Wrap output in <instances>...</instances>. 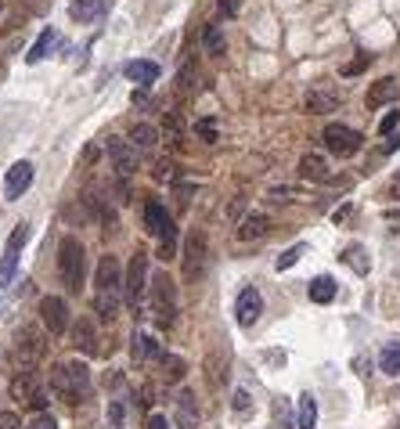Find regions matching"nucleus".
I'll return each mask as SVG.
<instances>
[{
	"instance_id": "obj_47",
	"label": "nucleus",
	"mask_w": 400,
	"mask_h": 429,
	"mask_svg": "<svg viewBox=\"0 0 400 429\" xmlns=\"http://www.w3.org/2000/svg\"><path fill=\"white\" fill-rule=\"evenodd\" d=\"M134 105H137V109H148V105H152V97H148V90H144V87L134 94Z\"/></svg>"
},
{
	"instance_id": "obj_1",
	"label": "nucleus",
	"mask_w": 400,
	"mask_h": 429,
	"mask_svg": "<svg viewBox=\"0 0 400 429\" xmlns=\"http://www.w3.org/2000/svg\"><path fill=\"white\" fill-rule=\"evenodd\" d=\"M51 386L58 390L65 401L80 404L90 393V371H87L83 361H65V364H58V368L51 371Z\"/></svg>"
},
{
	"instance_id": "obj_49",
	"label": "nucleus",
	"mask_w": 400,
	"mask_h": 429,
	"mask_svg": "<svg viewBox=\"0 0 400 429\" xmlns=\"http://www.w3.org/2000/svg\"><path fill=\"white\" fill-rule=\"evenodd\" d=\"M396 148H400V134H389L386 144H382V152H396Z\"/></svg>"
},
{
	"instance_id": "obj_9",
	"label": "nucleus",
	"mask_w": 400,
	"mask_h": 429,
	"mask_svg": "<svg viewBox=\"0 0 400 429\" xmlns=\"http://www.w3.org/2000/svg\"><path fill=\"white\" fill-rule=\"evenodd\" d=\"M11 393H15V401H22V404H26V408H33V411H43V408H47V393L40 390V383H36V375H33V371L15 375Z\"/></svg>"
},
{
	"instance_id": "obj_50",
	"label": "nucleus",
	"mask_w": 400,
	"mask_h": 429,
	"mask_svg": "<svg viewBox=\"0 0 400 429\" xmlns=\"http://www.w3.org/2000/svg\"><path fill=\"white\" fill-rule=\"evenodd\" d=\"M98 155H101V152H98L94 144H90V148H83V163H98Z\"/></svg>"
},
{
	"instance_id": "obj_28",
	"label": "nucleus",
	"mask_w": 400,
	"mask_h": 429,
	"mask_svg": "<svg viewBox=\"0 0 400 429\" xmlns=\"http://www.w3.org/2000/svg\"><path fill=\"white\" fill-rule=\"evenodd\" d=\"M335 292H339V285H335L332 275H321V278L310 282V300H314V303H332Z\"/></svg>"
},
{
	"instance_id": "obj_15",
	"label": "nucleus",
	"mask_w": 400,
	"mask_h": 429,
	"mask_svg": "<svg viewBox=\"0 0 400 429\" xmlns=\"http://www.w3.org/2000/svg\"><path fill=\"white\" fill-rule=\"evenodd\" d=\"M108 11H112V0H73L69 4L73 22H94V18H105Z\"/></svg>"
},
{
	"instance_id": "obj_5",
	"label": "nucleus",
	"mask_w": 400,
	"mask_h": 429,
	"mask_svg": "<svg viewBox=\"0 0 400 429\" xmlns=\"http://www.w3.org/2000/svg\"><path fill=\"white\" fill-rule=\"evenodd\" d=\"M152 314L162 329L174 325V282H169V275H152Z\"/></svg>"
},
{
	"instance_id": "obj_8",
	"label": "nucleus",
	"mask_w": 400,
	"mask_h": 429,
	"mask_svg": "<svg viewBox=\"0 0 400 429\" xmlns=\"http://www.w3.org/2000/svg\"><path fill=\"white\" fill-rule=\"evenodd\" d=\"M29 242V224H19L15 231H11V238H8V249H4V256H0V285H8L11 278H15V267H19V253H22V245Z\"/></svg>"
},
{
	"instance_id": "obj_36",
	"label": "nucleus",
	"mask_w": 400,
	"mask_h": 429,
	"mask_svg": "<svg viewBox=\"0 0 400 429\" xmlns=\"http://www.w3.org/2000/svg\"><path fill=\"white\" fill-rule=\"evenodd\" d=\"M274 422H278V429H296V422H289V401L285 397L274 401Z\"/></svg>"
},
{
	"instance_id": "obj_23",
	"label": "nucleus",
	"mask_w": 400,
	"mask_h": 429,
	"mask_svg": "<svg viewBox=\"0 0 400 429\" xmlns=\"http://www.w3.org/2000/svg\"><path fill=\"white\" fill-rule=\"evenodd\" d=\"M267 217H260V213H253V217H246L238 228H235V238L238 242H256V238H263L267 235Z\"/></svg>"
},
{
	"instance_id": "obj_21",
	"label": "nucleus",
	"mask_w": 400,
	"mask_h": 429,
	"mask_svg": "<svg viewBox=\"0 0 400 429\" xmlns=\"http://www.w3.org/2000/svg\"><path fill=\"white\" fill-rule=\"evenodd\" d=\"M177 429H199V404L191 390L177 397Z\"/></svg>"
},
{
	"instance_id": "obj_48",
	"label": "nucleus",
	"mask_w": 400,
	"mask_h": 429,
	"mask_svg": "<svg viewBox=\"0 0 400 429\" xmlns=\"http://www.w3.org/2000/svg\"><path fill=\"white\" fill-rule=\"evenodd\" d=\"M148 429H169L166 415H152V418H148Z\"/></svg>"
},
{
	"instance_id": "obj_39",
	"label": "nucleus",
	"mask_w": 400,
	"mask_h": 429,
	"mask_svg": "<svg viewBox=\"0 0 400 429\" xmlns=\"http://www.w3.org/2000/svg\"><path fill=\"white\" fill-rule=\"evenodd\" d=\"M195 134L213 144V141H216V123H213V120H199V123H195Z\"/></svg>"
},
{
	"instance_id": "obj_22",
	"label": "nucleus",
	"mask_w": 400,
	"mask_h": 429,
	"mask_svg": "<svg viewBox=\"0 0 400 429\" xmlns=\"http://www.w3.org/2000/svg\"><path fill=\"white\" fill-rule=\"evenodd\" d=\"M159 141H162L159 127H152V123H134V127H130V144H134L137 152H152Z\"/></svg>"
},
{
	"instance_id": "obj_44",
	"label": "nucleus",
	"mask_w": 400,
	"mask_h": 429,
	"mask_svg": "<svg viewBox=\"0 0 400 429\" xmlns=\"http://www.w3.org/2000/svg\"><path fill=\"white\" fill-rule=\"evenodd\" d=\"M0 429H22L19 411H0Z\"/></svg>"
},
{
	"instance_id": "obj_16",
	"label": "nucleus",
	"mask_w": 400,
	"mask_h": 429,
	"mask_svg": "<svg viewBox=\"0 0 400 429\" xmlns=\"http://www.w3.org/2000/svg\"><path fill=\"white\" fill-rule=\"evenodd\" d=\"M159 62H152V58H134V62H127L123 65V76L130 80V83H141V87H152L155 80H159Z\"/></svg>"
},
{
	"instance_id": "obj_30",
	"label": "nucleus",
	"mask_w": 400,
	"mask_h": 429,
	"mask_svg": "<svg viewBox=\"0 0 400 429\" xmlns=\"http://www.w3.org/2000/svg\"><path fill=\"white\" fill-rule=\"evenodd\" d=\"M206 379H209L213 386H220V383L227 379V354H223V350H216V354L206 357Z\"/></svg>"
},
{
	"instance_id": "obj_10",
	"label": "nucleus",
	"mask_w": 400,
	"mask_h": 429,
	"mask_svg": "<svg viewBox=\"0 0 400 429\" xmlns=\"http://www.w3.org/2000/svg\"><path fill=\"white\" fill-rule=\"evenodd\" d=\"M33 163L29 159H19V163L8 170V177H4V198L8 202H15V198H22L26 191H29V184H33Z\"/></svg>"
},
{
	"instance_id": "obj_40",
	"label": "nucleus",
	"mask_w": 400,
	"mask_h": 429,
	"mask_svg": "<svg viewBox=\"0 0 400 429\" xmlns=\"http://www.w3.org/2000/svg\"><path fill=\"white\" fill-rule=\"evenodd\" d=\"M368 62H372V58H368V55H361V58L347 62V65H342L339 73H342V76H357V73H364V69H368Z\"/></svg>"
},
{
	"instance_id": "obj_27",
	"label": "nucleus",
	"mask_w": 400,
	"mask_h": 429,
	"mask_svg": "<svg viewBox=\"0 0 400 429\" xmlns=\"http://www.w3.org/2000/svg\"><path fill=\"white\" fill-rule=\"evenodd\" d=\"M73 339H76V346L83 350V354H94V321L90 317H80L76 325H73Z\"/></svg>"
},
{
	"instance_id": "obj_43",
	"label": "nucleus",
	"mask_w": 400,
	"mask_h": 429,
	"mask_svg": "<svg viewBox=\"0 0 400 429\" xmlns=\"http://www.w3.org/2000/svg\"><path fill=\"white\" fill-rule=\"evenodd\" d=\"M396 123H400V112H386V116L379 120V134H393Z\"/></svg>"
},
{
	"instance_id": "obj_34",
	"label": "nucleus",
	"mask_w": 400,
	"mask_h": 429,
	"mask_svg": "<svg viewBox=\"0 0 400 429\" xmlns=\"http://www.w3.org/2000/svg\"><path fill=\"white\" fill-rule=\"evenodd\" d=\"M162 368H166L169 379H184V371H188L184 357H177V354H162Z\"/></svg>"
},
{
	"instance_id": "obj_42",
	"label": "nucleus",
	"mask_w": 400,
	"mask_h": 429,
	"mask_svg": "<svg viewBox=\"0 0 400 429\" xmlns=\"http://www.w3.org/2000/svg\"><path fill=\"white\" fill-rule=\"evenodd\" d=\"M26 429H58V422H54V418H51L47 411H40V415H36V418H33V422H29Z\"/></svg>"
},
{
	"instance_id": "obj_2",
	"label": "nucleus",
	"mask_w": 400,
	"mask_h": 429,
	"mask_svg": "<svg viewBox=\"0 0 400 429\" xmlns=\"http://www.w3.org/2000/svg\"><path fill=\"white\" fill-rule=\"evenodd\" d=\"M144 224H148V231L162 242V260H174V253H177V228H174V221H169V213L162 209V202H148L144 206Z\"/></svg>"
},
{
	"instance_id": "obj_13",
	"label": "nucleus",
	"mask_w": 400,
	"mask_h": 429,
	"mask_svg": "<svg viewBox=\"0 0 400 429\" xmlns=\"http://www.w3.org/2000/svg\"><path fill=\"white\" fill-rule=\"evenodd\" d=\"M43 350H47V346H43V339H40L33 329H22V332L15 336V357H19V364H22L26 371L43 357Z\"/></svg>"
},
{
	"instance_id": "obj_11",
	"label": "nucleus",
	"mask_w": 400,
	"mask_h": 429,
	"mask_svg": "<svg viewBox=\"0 0 400 429\" xmlns=\"http://www.w3.org/2000/svg\"><path fill=\"white\" fill-rule=\"evenodd\" d=\"M144 285H148V260H144V253H134V256H130V263H127V282H123L127 300H130V303H137V300H141V292H144Z\"/></svg>"
},
{
	"instance_id": "obj_41",
	"label": "nucleus",
	"mask_w": 400,
	"mask_h": 429,
	"mask_svg": "<svg viewBox=\"0 0 400 429\" xmlns=\"http://www.w3.org/2000/svg\"><path fill=\"white\" fill-rule=\"evenodd\" d=\"M162 130H166V137H169V141H181V123H177V116H174V112H166Z\"/></svg>"
},
{
	"instance_id": "obj_38",
	"label": "nucleus",
	"mask_w": 400,
	"mask_h": 429,
	"mask_svg": "<svg viewBox=\"0 0 400 429\" xmlns=\"http://www.w3.org/2000/svg\"><path fill=\"white\" fill-rule=\"evenodd\" d=\"M108 422H112V425H123V422H127V404H123V401H112V404H108Z\"/></svg>"
},
{
	"instance_id": "obj_25",
	"label": "nucleus",
	"mask_w": 400,
	"mask_h": 429,
	"mask_svg": "<svg viewBox=\"0 0 400 429\" xmlns=\"http://www.w3.org/2000/svg\"><path fill=\"white\" fill-rule=\"evenodd\" d=\"M317 425V401L314 393H303L296 401V429H314Z\"/></svg>"
},
{
	"instance_id": "obj_17",
	"label": "nucleus",
	"mask_w": 400,
	"mask_h": 429,
	"mask_svg": "<svg viewBox=\"0 0 400 429\" xmlns=\"http://www.w3.org/2000/svg\"><path fill=\"white\" fill-rule=\"evenodd\" d=\"M94 285H98V292H116L120 289V260L116 256H101V263H98V275H94Z\"/></svg>"
},
{
	"instance_id": "obj_37",
	"label": "nucleus",
	"mask_w": 400,
	"mask_h": 429,
	"mask_svg": "<svg viewBox=\"0 0 400 429\" xmlns=\"http://www.w3.org/2000/svg\"><path fill=\"white\" fill-rule=\"evenodd\" d=\"M231 408H235V415H238V418H249V415H253V401H249V393H246V390H238Z\"/></svg>"
},
{
	"instance_id": "obj_29",
	"label": "nucleus",
	"mask_w": 400,
	"mask_h": 429,
	"mask_svg": "<svg viewBox=\"0 0 400 429\" xmlns=\"http://www.w3.org/2000/svg\"><path fill=\"white\" fill-rule=\"evenodd\" d=\"M335 105H339L335 90H310L307 94V112H332Z\"/></svg>"
},
{
	"instance_id": "obj_46",
	"label": "nucleus",
	"mask_w": 400,
	"mask_h": 429,
	"mask_svg": "<svg viewBox=\"0 0 400 429\" xmlns=\"http://www.w3.org/2000/svg\"><path fill=\"white\" fill-rule=\"evenodd\" d=\"M169 174H174V163H169V159H162V163L155 166V181H169Z\"/></svg>"
},
{
	"instance_id": "obj_3",
	"label": "nucleus",
	"mask_w": 400,
	"mask_h": 429,
	"mask_svg": "<svg viewBox=\"0 0 400 429\" xmlns=\"http://www.w3.org/2000/svg\"><path fill=\"white\" fill-rule=\"evenodd\" d=\"M83 245H80V238H73V235H65L62 242H58V271H62V278H65V285L73 289V292H80L83 289Z\"/></svg>"
},
{
	"instance_id": "obj_51",
	"label": "nucleus",
	"mask_w": 400,
	"mask_h": 429,
	"mask_svg": "<svg viewBox=\"0 0 400 429\" xmlns=\"http://www.w3.org/2000/svg\"><path fill=\"white\" fill-rule=\"evenodd\" d=\"M0 8H4V4H0Z\"/></svg>"
},
{
	"instance_id": "obj_14",
	"label": "nucleus",
	"mask_w": 400,
	"mask_h": 429,
	"mask_svg": "<svg viewBox=\"0 0 400 429\" xmlns=\"http://www.w3.org/2000/svg\"><path fill=\"white\" fill-rule=\"evenodd\" d=\"M108 155H112V166H116L120 177H130L137 170V148L130 141H120V137H108Z\"/></svg>"
},
{
	"instance_id": "obj_35",
	"label": "nucleus",
	"mask_w": 400,
	"mask_h": 429,
	"mask_svg": "<svg viewBox=\"0 0 400 429\" xmlns=\"http://www.w3.org/2000/svg\"><path fill=\"white\" fill-rule=\"evenodd\" d=\"M307 253V245H289L281 256H278V271H289L293 263H300V256Z\"/></svg>"
},
{
	"instance_id": "obj_26",
	"label": "nucleus",
	"mask_w": 400,
	"mask_h": 429,
	"mask_svg": "<svg viewBox=\"0 0 400 429\" xmlns=\"http://www.w3.org/2000/svg\"><path fill=\"white\" fill-rule=\"evenodd\" d=\"M379 368H382V375L396 379V375H400V343H386L379 350Z\"/></svg>"
},
{
	"instance_id": "obj_19",
	"label": "nucleus",
	"mask_w": 400,
	"mask_h": 429,
	"mask_svg": "<svg viewBox=\"0 0 400 429\" xmlns=\"http://www.w3.org/2000/svg\"><path fill=\"white\" fill-rule=\"evenodd\" d=\"M396 97H400V83H396L393 76H386V80L372 83V90H368V109H379V105H389V101H396Z\"/></svg>"
},
{
	"instance_id": "obj_20",
	"label": "nucleus",
	"mask_w": 400,
	"mask_h": 429,
	"mask_svg": "<svg viewBox=\"0 0 400 429\" xmlns=\"http://www.w3.org/2000/svg\"><path fill=\"white\" fill-rule=\"evenodd\" d=\"M300 177H303V181H314V184L328 181V163H325V155L307 152V155L300 159Z\"/></svg>"
},
{
	"instance_id": "obj_12",
	"label": "nucleus",
	"mask_w": 400,
	"mask_h": 429,
	"mask_svg": "<svg viewBox=\"0 0 400 429\" xmlns=\"http://www.w3.org/2000/svg\"><path fill=\"white\" fill-rule=\"evenodd\" d=\"M263 314V300H260V289H253V285H246L242 292H238V300H235V321L242 329H249V325H256V317Z\"/></svg>"
},
{
	"instance_id": "obj_32",
	"label": "nucleus",
	"mask_w": 400,
	"mask_h": 429,
	"mask_svg": "<svg viewBox=\"0 0 400 429\" xmlns=\"http://www.w3.org/2000/svg\"><path fill=\"white\" fill-rule=\"evenodd\" d=\"M342 260H347L357 275H368L372 271V260H368V253H364V245H347V253H342Z\"/></svg>"
},
{
	"instance_id": "obj_24",
	"label": "nucleus",
	"mask_w": 400,
	"mask_h": 429,
	"mask_svg": "<svg viewBox=\"0 0 400 429\" xmlns=\"http://www.w3.org/2000/svg\"><path fill=\"white\" fill-rule=\"evenodd\" d=\"M134 357H137V361H162L159 339L148 336V332H137V336H134Z\"/></svg>"
},
{
	"instance_id": "obj_31",
	"label": "nucleus",
	"mask_w": 400,
	"mask_h": 429,
	"mask_svg": "<svg viewBox=\"0 0 400 429\" xmlns=\"http://www.w3.org/2000/svg\"><path fill=\"white\" fill-rule=\"evenodd\" d=\"M202 47H206V55H213V58H220L223 55V33H220V26H206L202 29Z\"/></svg>"
},
{
	"instance_id": "obj_45",
	"label": "nucleus",
	"mask_w": 400,
	"mask_h": 429,
	"mask_svg": "<svg viewBox=\"0 0 400 429\" xmlns=\"http://www.w3.org/2000/svg\"><path fill=\"white\" fill-rule=\"evenodd\" d=\"M242 213H246V198L238 195V198H231V206H227V221H238Z\"/></svg>"
},
{
	"instance_id": "obj_7",
	"label": "nucleus",
	"mask_w": 400,
	"mask_h": 429,
	"mask_svg": "<svg viewBox=\"0 0 400 429\" xmlns=\"http://www.w3.org/2000/svg\"><path fill=\"white\" fill-rule=\"evenodd\" d=\"M321 141H325V148H328L332 155H354V152L361 148V134L350 130V127H342V123H328Z\"/></svg>"
},
{
	"instance_id": "obj_4",
	"label": "nucleus",
	"mask_w": 400,
	"mask_h": 429,
	"mask_svg": "<svg viewBox=\"0 0 400 429\" xmlns=\"http://www.w3.org/2000/svg\"><path fill=\"white\" fill-rule=\"evenodd\" d=\"M206 260H209L206 235H202L199 228H191V231H188V238H184V253H181V271H184V278H188V282H199V278H202Z\"/></svg>"
},
{
	"instance_id": "obj_6",
	"label": "nucleus",
	"mask_w": 400,
	"mask_h": 429,
	"mask_svg": "<svg viewBox=\"0 0 400 429\" xmlns=\"http://www.w3.org/2000/svg\"><path fill=\"white\" fill-rule=\"evenodd\" d=\"M40 321L47 325L51 336H65V329H69V307H65V300L62 296H43L40 300Z\"/></svg>"
},
{
	"instance_id": "obj_18",
	"label": "nucleus",
	"mask_w": 400,
	"mask_h": 429,
	"mask_svg": "<svg viewBox=\"0 0 400 429\" xmlns=\"http://www.w3.org/2000/svg\"><path fill=\"white\" fill-rule=\"evenodd\" d=\"M58 40H62V36H58V29H54V26H47V29H43V33L36 36V43L29 47V55H26V62H29V65H36V62L51 58V51L58 47Z\"/></svg>"
},
{
	"instance_id": "obj_33",
	"label": "nucleus",
	"mask_w": 400,
	"mask_h": 429,
	"mask_svg": "<svg viewBox=\"0 0 400 429\" xmlns=\"http://www.w3.org/2000/svg\"><path fill=\"white\" fill-rule=\"evenodd\" d=\"M94 310L101 314V321H112V317H116V310H120V296L116 292H98Z\"/></svg>"
}]
</instances>
